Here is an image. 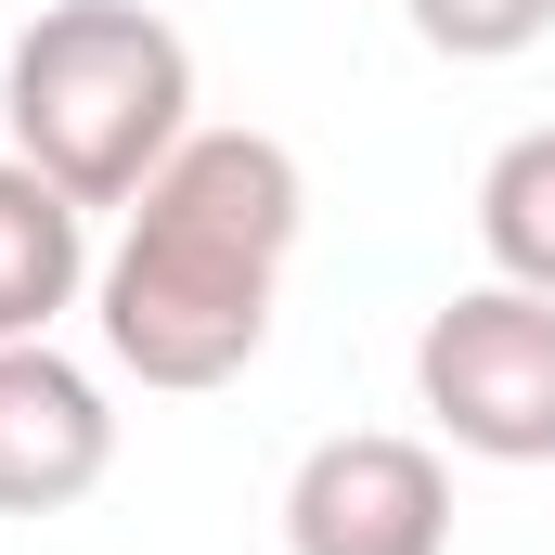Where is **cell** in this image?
I'll use <instances>...</instances> for the list:
<instances>
[{"label":"cell","mask_w":555,"mask_h":555,"mask_svg":"<svg viewBox=\"0 0 555 555\" xmlns=\"http://www.w3.org/2000/svg\"><path fill=\"white\" fill-rule=\"evenodd\" d=\"M414 401L478 465H555V297L504 272L439 297L414 336Z\"/></svg>","instance_id":"3957f363"},{"label":"cell","mask_w":555,"mask_h":555,"mask_svg":"<svg viewBox=\"0 0 555 555\" xmlns=\"http://www.w3.org/2000/svg\"><path fill=\"white\" fill-rule=\"evenodd\" d=\"M0 117L39 181H65L78 207H130L194 142V39L155 0H52L0 65Z\"/></svg>","instance_id":"7a4b0ae2"},{"label":"cell","mask_w":555,"mask_h":555,"mask_svg":"<svg viewBox=\"0 0 555 555\" xmlns=\"http://www.w3.org/2000/svg\"><path fill=\"white\" fill-rule=\"evenodd\" d=\"M91 284V207L65 181H39L26 155H0V349L52 336Z\"/></svg>","instance_id":"8992f818"},{"label":"cell","mask_w":555,"mask_h":555,"mask_svg":"<svg viewBox=\"0 0 555 555\" xmlns=\"http://www.w3.org/2000/svg\"><path fill=\"white\" fill-rule=\"evenodd\" d=\"M297 220H310V181H297V155L272 130H194L130 194V233L91 272L117 375L168 388V401L233 388L272 349V297H284V259H297Z\"/></svg>","instance_id":"6da1fadb"},{"label":"cell","mask_w":555,"mask_h":555,"mask_svg":"<svg viewBox=\"0 0 555 555\" xmlns=\"http://www.w3.org/2000/svg\"><path fill=\"white\" fill-rule=\"evenodd\" d=\"M478 246H491L504 284L555 297V130H517L478 168Z\"/></svg>","instance_id":"52a82bcc"},{"label":"cell","mask_w":555,"mask_h":555,"mask_svg":"<svg viewBox=\"0 0 555 555\" xmlns=\"http://www.w3.org/2000/svg\"><path fill=\"white\" fill-rule=\"evenodd\" d=\"M104 465H117L104 388L52 336H13L0 349V517H65L104 491Z\"/></svg>","instance_id":"5b68a950"},{"label":"cell","mask_w":555,"mask_h":555,"mask_svg":"<svg viewBox=\"0 0 555 555\" xmlns=\"http://www.w3.org/2000/svg\"><path fill=\"white\" fill-rule=\"evenodd\" d=\"M414 13L426 52H452V65H517L530 39H555V0H401Z\"/></svg>","instance_id":"ba28073f"},{"label":"cell","mask_w":555,"mask_h":555,"mask_svg":"<svg viewBox=\"0 0 555 555\" xmlns=\"http://www.w3.org/2000/svg\"><path fill=\"white\" fill-rule=\"evenodd\" d=\"M284 543L297 555H452V478L401 426H336L284 478Z\"/></svg>","instance_id":"277c9868"}]
</instances>
